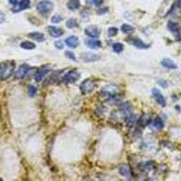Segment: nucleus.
<instances>
[{
  "label": "nucleus",
  "mask_w": 181,
  "mask_h": 181,
  "mask_svg": "<svg viewBox=\"0 0 181 181\" xmlns=\"http://www.w3.org/2000/svg\"><path fill=\"white\" fill-rule=\"evenodd\" d=\"M15 70L14 62H4L0 64V80L4 81L10 77Z\"/></svg>",
  "instance_id": "1"
},
{
  "label": "nucleus",
  "mask_w": 181,
  "mask_h": 181,
  "mask_svg": "<svg viewBox=\"0 0 181 181\" xmlns=\"http://www.w3.org/2000/svg\"><path fill=\"white\" fill-rule=\"evenodd\" d=\"M36 8H37V11L39 13L45 15V14H47V13H49L53 10V2L48 1V0H43V1H40L37 4Z\"/></svg>",
  "instance_id": "2"
},
{
  "label": "nucleus",
  "mask_w": 181,
  "mask_h": 181,
  "mask_svg": "<svg viewBox=\"0 0 181 181\" xmlns=\"http://www.w3.org/2000/svg\"><path fill=\"white\" fill-rule=\"evenodd\" d=\"M94 88H95L94 82H92L91 79H89V78L84 80L81 83V85H80V89H81V91H82V92L83 94H88V93L93 92Z\"/></svg>",
  "instance_id": "3"
},
{
  "label": "nucleus",
  "mask_w": 181,
  "mask_h": 181,
  "mask_svg": "<svg viewBox=\"0 0 181 181\" xmlns=\"http://www.w3.org/2000/svg\"><path fill=\"white\" fill-rule=\"evenodd\" d=\"M80 78V73L75 71V70H73V71H70L68 72L67 73H65L63 77V81L66 83H73L76 81H78Z\"/></svg>",
  "instance_id": "4"
},
{
  "label": "nucleus",
  "mask_w": 181,
  "mask_h": 181,
  "mask_svg": "<svg viewBox=\"0 0 181 181\" xmlns=\"http://www.w3.org/2000/svg\"><path fill=\"white\" fill-rule=\"evenodd\" d=\"M118 92H119L118 86L113 85V84L106 85V86H104V87L101 89V93L104 94L105 96L107 95V96H110V97L114 96Z\"/></svg>",
  "instance_id": "5"
},
{
  "label": "nucleus",
  "mask_w": 181,
  "mask_h": 181,
  "mask_svg": "<svg viewBox=\"0 0 181 181\" xmlns=\"http://www.w3.org/2000/svg\"><path fill=\"white\" fill-rule=\"evenodd\" d=\"M32 68H30L28 65H22L19 66L18 70L16 73V78L17 79H22V78H25L26 75H28L29 72H31Z\"/></svg>",
  "instance_id": "6"
},
{
  "label": "nucleus",
  "mask_w": 181,
  "mask_h": 181,
  "mask_svg": "<svg viewBox=\"0 0 181 181\" xmlns=\"http://www.w3.org/2000/svg\"><path fill=\"white\" fill-rule=\"evenodd\" d=\"M81 60L85 63H92V62H96L100 59V56L94 53H82L80 56Z\"/></svg>",
  "instance_id": "7"
},
{
  "label": "nucleus",
  "mask_w": 181,
  "mask_h": 181,
  "mask_svg": "<svg viewBox=\"0 0 181 181\" xmlns=\"http://www.w3.org/2000/svg\"><path fill=\"white\" fill-rule=\"evenodd\" d=\"M84 33L91 38H96L100 35V30L96 26H90L84 29Z\"/></svg>",
  "instance_id": "8"
},
{
  "label": "nucleus",
  "mask_w": 181,
  "mask_h": 181,
  "mask_svg": "<svg viewBox=\"0 0 181 181\" xmlns=\"http://www.w3.org/2000/svg\"><path fill=\"white\" fill-rule=\"evenodd\" d=\"M30 0H21L19 3H17V5L13 7L12 11L14 12H20L22 10H25V9H27L30 7Z\"/></svg>",
  "instance_id": "9"
},
{
  "label": "nucleus",
  "mask_w": 181,
  "mask_h": 181,
  "mask_svg": "<svg viewBox=\"0 0 181 181\" xmlns=\"http://www.w3.org/2000/svg\"><path fill=\"white\" fill-rule=\"evenodd\" d=\"M152 94H153L154 98L156 100V101H157L159 105H161L162 107L166 106V100H165L163 94L160 92L159 90L154 88V89L152 90Z\"/></svg>",
  "instance_id": "10"
},
{
  "label": "nucleus",
  "mask_w": 181,
  "mask_h": 181,
  "mask_svg": "<svg viewBox=\"0 0 181 181\" xmlns=\"http://www.w3.org/2000/svg\"><path fill=\"white\" fill-rule=\"evenodd\" d=\"M50 71H51V69H50L48 66L42 67V68L39 69V70L37 71V73H35V75H34V80H35L36 82H41V81L44 79V77L49 73Z\"/></svg>",
  "instance_id": "11"
},
{
  "label": "nucleus",
  "mask_w": 181,
  "mask_h": 181,
  "mask_svg": "<svg viewBox=\"0 0 181 181\" xmlns=\"http://www.w3.org/2000/svg\"><path fill=\"white\" fill-rule=\"evenodd\" d=\"M65 44L67 45V46H69L71 48H76L79 45V39L77 36L72 35V36L66 38Z\"/></svg>",
  "instance_id": "12"
},
{
  "label": "nucleus",
  "mask_w": 181,
  "mask_h": 181,
  "mask_svg": "<svg viewBox=\"0 0 181 181\" xmlns=\"http://www.w3.org/2000/svg\"><path fill=\"white\" fill-rule=\"evenodd\" d=\"M85 43H86V45L91 49H98L100 47H101V42L97 39L90 38V39H87Z\"/></svg>",
  "instance_id": "13"
},
{
  "label": "nucleus",
  "mask_w": 181,
  "mask_h": 181,
  "mask_svg": "<svg viewBox=\"0 0 181 181\" xmlns=\"http://www.w3.org/2000/svg\"><path fill=\"white\" fill-rule=\"evenodd\" d=\"M48 31H49L50 35L53 36V37H54V38L55 37H60L64 33V31L61 28H59L57 26H48Z\"/></svg>",
  "instance_id": "14"
},
{
  "label": "nucleus",
  "mask_w": 181,
  "mask_h": 181,
  "mask_svg": "<svg viewBox=\"0 0 181 181\" xmlns=\"http://www.w3.org/2000/svg\"><path fill=\"white\" fill-rule=\"evenodd\" d=\"M132 44L133 45H135V47L139 48V49H148L149 47V45L145 44L144 42H142V40H140L138 37H135L132 39Z\"/></svg>",
  "instance_id": "15"
},
{
  "label": "nucleus",
  "mask_w": 181,
  "mask_h": 181,
  "mask_svg": "<svg viewBox=\"0 0 181 181\" xmlns=\"http://www.w3.org/2000/svg\"><path fill=\"white\" fill-rule=\"evenodd\" d=\"M161 65L167 69H170V70H175L178 68V65L171 59H168V58H165L161 61Z\"/></svg>",
  "instance_id": "16"
},
{
  "label": "nucleus",
  "mask_w": 181,
  "mask_h": 181,
  "mask_svg": "<svg viewBox=\"0 0 181 181\" xmlns=\"http://www.w3.org/2000/svg\"><path fill=\"white\" fill-rule=\"evenodd\" d=\"M119 172L123 177H127V178L131 177V169L127 165H121L119 168Z\"/></svg>",
  "instance_id": "17"
},
{
  "label": "nucleus",
  "mask_w": 181,
  "mask_h": 181,
  "mask_svg": "<svg viewBox=\"0 0 181 181\" xmlns=\"http://www.w3.org/2000/svg\"><path fill=\"white\" fill-rule=\"evenodd\" d=\"M81 6V2L80 0H69L67 3V7L70 10H75L78 9Z\"/></svg>",
  "instance_id": "18"
},
{
  "label": "nucleus",
  "mask_w": 181,
  "mask_h": 181,
  "mask_svg": "<svg viewBox=\"0 0 181 181\" xmlns=\"http://www.w3.org/2000/svg\"><path fill=\"white\" fill-rule=\"evenodd\" d=\"M28 36L37 42H43L45 40V34L39 32H32L28 34Z\"/></svg>",
  "instance_id": "19"
},
{
  "label": "nucleus",
  "mask_w": 181,
  "mask_h": 181,
  "mask_svg": "<svg viewBox=\"0 0 181 181\" xmlns=\"http://www.w3.org/2000/svg\"><path fill=\"white\" fill-rule=\"evenodd\" d=\"M120 30H121L122 33H126V34H131L134 32L135 29L132 26L129 25V24H123L120 27Z\"/></svg>",
  "instance_id": "20"
},
{
  "label": "nucleus",
  "mask_w": 181,
  "mask_h": 181,
  "mask_svg": "<svg viewBox=\"0 0 181 181\" xmlns=\"http://www.w3.org/2000/svg\"><path fill=\"white\" fill-rule=\"evenodd\" d=\"M167 28L172 32V33H174L177 37L179 35V26L175 24V23H173V22H169L168 23V25H167Z\"/></svg>",
  "instance_id": "21"
},
{
  "label": "nucleus",
  "mask_w": 181,
  "mask_h": 181,
  "mask_svg": "<svg viewBox=\"0 0 181 181\" xmlns=\"http://www.w3.org/2000/svg\"><path fill=\"white\" fill-rule=\"evenodd\" d=\"M20 46H21L23 49L26 50H32L34 49V48L36 47L35 44H33V43L30 42V41H24V42H22L21 45H20Z\"/></svg>",
  "instance_id": "22"
},
{
  "label": "nucleus",
  "mask_w": 181,
  "mask_h": 181,
  "mask_svg": "<svg viewBox=\"0 0 181 181\" xmlns=\"http://www.w3.org/2000/svg\"><path fill=\"white\" fill-rule=\"evenodd\" d=\"M152 125H153L154 129H156V130L159 131V130H161L164 127V122H163V120L160 118H157V119L154 120Z\"/></svg>",
  "instance_id": "23"
},
{
  "label": "nucleus",
  "mask_w": 181,
  "mask_h": 181,
  "mask_svg": "<svg viewBox=\"0 0 181 181\" xmlns=\"http://www.w3.org/2000/svg\"><path fill=\"white\" fill-rule=\"evenodd\" d=\"M77 26V22L75 18H70L69 20H67L66 22V27L69 29H73Z\"/></svg>",
  "instance_id": "24"
},
{
  "label": "nucleus",
  "mask_w": 181,
  "mask_h": 181,
  "mask_svg": "<svg viewBox=\"0 0 181 181\" xmlns=\"http://www.w3.org/2000/svg\"><path fill=\"white\" fill-rule=\"evenodd\" d=\"M123 48H124V46H123V45L120 44V43H115V44L112 45V50H113L115 53H120V52H122V51H123Z\"/></svg>",
  "instance_id": "25"
},
{
  "label": "nucleus",
  "mask_w": 181,
  "mask_h": 181,
  "mask_svg": "<svg viewBox=\"0 0 181 181\" xmlns=\"http://www.w3.org/2000/svg\"><path fill=\"white\" fill-rule=\"evenodd\" d=\"M36 92H37L36 87L33 86V85H30L29 88H28V94H29V96H30V97L35 96V95H36Z\"/></svg>",
  "instance_id": "26"
},
{
  "label": "nucleus",
  "mask_w": 181,
  "mask_h": 181,
  "mask_svg": "<svg viewBox=\"0 0 181 181\" xmlns=\"http://www.w3.org/2000/svg\"><path fill=\"white\" fill-rule=\"evenodd\" d=\"M63 20V17L61 16V15H58V14H56V15H54L53 17H52V23H53V24H58V23H60L61 21Z\"/></svg>",
  "instance_id": "27"
},
{
  "label": "nucleus",
  "mask_w": 181,
  "mask_h": 181,
  "mask_svg": "<svg viewBox=\"0 0 181 181\" xmlns=\"http://www.w3.org/2000/svg\"><path fill=\"white\" fill-rule=\"evenodd\" d=\"M117 33H118V28H116V27H110L109 28V30H108L109 36L113 37V36H115Z\"/></svg>",
  "instance_id": "28"
},
{
  "label": "nucleus",
  "mask_w": 181,
  "mask_h": 181,
  "mask_svg": "<svg viewBox=\"0 0 181 181\" xmlns=\"http://www.w3.org/2000/svg\"><path fill=\"white\" fill-rule=\"evenodd\" d=\"M102 0H88V4L89 5H92L95 6H99L102 4Z\"/></svg>",
  "instance_id": "29"
},
{
  "label": "nucleus",
  "mask_w": 181,
  "mask_h": 181,
  "mask_svg": "<svg viewBox=\"0 0 181 181\" xmlns=\"http://www.w3.org/2000/svg\"><path fill=\"white\" fill-rule=\"evenodd\" d=\"M65 56L70 59V60H73V61H76V58H75V55L73 52H70V51H66L65 52Z\"/></svg>",
  "instance_id": "30"
},
{
  "label": "nucleus",
  "mask_w": 181,
  "mask_h": 181,
  "mask_svg": "<svg viewBox=\"0 0 181 181\" xmlns=\"http://www.w3.org/2000/svg\"><path fill=\"white\" fill-rule=\"evenodd\" d=\"M54 46H55L57 49H63V48L65 47V45H64L63 41L58 40V41H56V42L54 43Z\"/></svg>",
  "instance_id": "31"
},
{
  "label": "nucleus",
  "mask_w": 181,
  "mask_h": 181,
  "mask_svg": "<svg viewBox=\"0 0 181 181\" xmlns=\"http://www.w3.org/2000/svg\"><path fill=\"white\" fill-rule=\"evenodd\" d=\"M158 82H159V84L161 87H163V88H167V82L165 81V80H159Z\"/></svg>",
  "instance_id": "32"
},
{
  "label": "nucleus",
  "mask_w": 181,
  "mask_h": 181,
  "mask_svg": "<svg viewBox=\"0 0 181 181\" xmlns=\"http://www.w3.org/2000/svg\"><path fill=\"white\" fill-rule=\"evenodd\" d=\"M5 20H6V16H5V14L0 10V24H3V23L5 22Z\"/></svg>",
  "instance_id": "33"
},
{
  "label": "nucleus",
  "mask_w": 181,
  "mask_h": 181,
  "mask_svg": "<svg viewBox=\"0 0 181 181\" xmlns=\"http://www.w3.org/2000/svg\"><path fill=\"white\" fill-rule=\"evenodd\" d=\"M107 10H108V8L107 7H104V8H102V9H100L99 12H98V14L99 15H101V14H104V13H106L107 12Z\"/></svg>",
  "instance_id": "34"
},
{
  "label": "nucleus",
  "mask_w": 181,
  "mask_h": 181,
  "mask_svg": "<svg viewBox=\"0 0 181 181\" xmlns=\"http://www.w3.org/2000/svg\"><path fill=\"white\" fill-rule=\"evenodd\" d=\"M9 3L13 6H16L17 3H18V0H9Z\"/></svg>",
  "instance_id": "35"
}]
</instances>
